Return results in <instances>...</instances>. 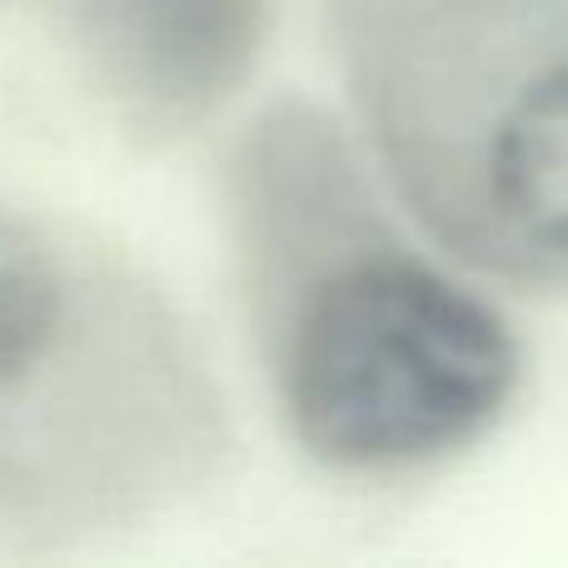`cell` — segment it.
<instances>
[{"mask_svg":"<svg viewBox=\"0 0 568 568\" xmlns=\"http://www.w3.org/2000/svg\"><path fill=\"white\" fill-rule=\"evenodd\" d=\"M70 334V275L50 245L0 215V399L26 394Z\"/></svg>","mask_w":568,"mask_h":568,"instance_id":"277c9868","label":"cell"},{"mask_svg":"<svg viewBox=\"0 0 568 568\" xmlns=\"http://www.w3.org/2000/svg\"><path fill=\"white\" fill-rule=\"evenodd\" d=\"M275 364L294 439L334 469L384 474L489 434L524 349L484 294L379 240L300 275Z\"/></svg>","mask_w":568,"mask_h":568,"instance_id":"6da1fadb","label":"cell"},{"mask_svg":"<svg viewBox=\"0 0 568 568\" xmlns=\"http://www.w3.org/2000/svg\"><path fill=\"white\" fill-rule=\"evenodd\" d=\"M409 190L469 255L568 280V45L509 80L469 140L409 175Z\"/></svg>","mask_w":568,"mask_h":568,"instance_id":"7a4b0ae2","label":"cell"},{"mask_svg":"<svg viewBox=\"0 0 568 568\" xmlns=\"http://www.w3.org/2000/svg\"><path fill=\"white\" fill-rule=\"evenodd\" d=\"M115 80L155 115L185 120L245 80L265 0H85Z\"/></svg>","mask_w":568,"mask_h":568,"instance_id":"3957f363","label":"cell"}]
</instances>
